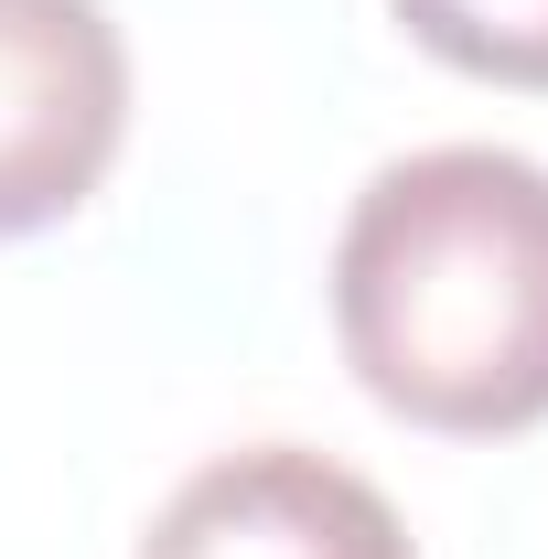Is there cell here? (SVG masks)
Segmentation results:
<instances>
[{"label":"cell","instance_id":"obj_1","mask_svg":"<svg viewBox=\"0 0 548 559\" xmlns=\"http://www.w3.org/2000/svg\"><path fill=\"white\" fill-rule=\"evenodd\" d=\"M334 345L355 388L441 441H516L548 419V162L441 140L344 205Z\"/></svg>","mask_w":548,"mask_h":559},{"label":"cell","instance_id":"obj_4","mask_svg":"<svg viewBox=\"0 0 548 559\" xmlns=\"http://www.w3.org/2000/svg\"><path fill=\"white\" fill-rule=\"evenodd\" d=\"M430 66L474 75V86H516L548 97V0H388Z\"/></svg>","mask_w":548,"mask_h":559},{"label":"cell","instance_id":"obj_2","mask_svg":"<svg viewBox=\"0 0 548 559\" xmlns=\"http://www.w3.org/2000/svg\"><path fill=\"white\" fill-rule=\"evenodd\" d=\"M130 140V44L108 0H0V237L65 226Z\"/></svg>","mask_w":548,"mask_h":559},{"label":"cell","instance_id":"obj_3","mask_svg":"<svg viewBox=\"0 0 548 559\" xmlns=\"http://www.w3.org/2000/svg\"><path fill=\"white\" fill-rule=\"evenodd\" d=\"M140 559H419L398 506L312 441H248L183 474Z\"/></svg>","mask_w":548,"mask_h":559}]
</instances>
